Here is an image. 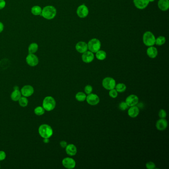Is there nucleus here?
Returning a JSON list of instances; mask_svg holds the SVG:
<instances>
[{
    "label": "nucleus",
    "instance_id": "obj_18",
    "mask_svg": "<svg viewBox=\"0 0 169 169\" xmlns=\"http://www.w3.org/2000/svg\"><path fill=\"white\" fill-rule=\"evenodd\" d=\"M130 107V108L128 110V115L130 117L132 118H136L138 115H139V108L135 106Z\"/></svg>",
    "mask_w": 169,
    "mask_h": 169
},
{
    "label": "nucleus",
    "instance_id": "obj_37",
    "mask_svg": "<svg viewBox=\"0 0 169 169\" xmlns=\"http://www.w3.org/2000/svg\"><path fill=\"white\" fill-rule=\"evenodd\" d=\"M60 146H61L62 147V148H66V146H67V142L65 141H61L60 142Z\"/></svg>",
    "mask_w": 169,
    "mask_h": 169
},
{
    "label": "nucleus",
    "instance_id": "obj_3",
    "mask_svg": "<svg viewBox=\"0 0 169 169\" xmlns=\"http://www.w3.org/2000/svg\"><path fill=\"white\" fill-rule=\"evenodd\" d=\"M56 106V102L52 96H47L44 99L42 103V107L45 109V111H52L55 108Z\"/></svg>",
    "mask_w": 169,
    "mask_h": 169
},
{
    "label": "nucleus",
    "instance_id": "obj_11",
    "mask_svg": "<svg viewBox=\"0 0 169 169\" xmlns=\"http://www.w3.org/2000/svg\"><path fill=\"white\" fill-rule=\"evenodd\" d=\"M62 164L64 167L69 169H73L76 166L75 160L70 157L64 158L62 161Z\"/></svg>",
    "mask_w": 169,
    "mask_h": 169
},
{
    "label": "nucleus",
    "instance_id": "obj_33",
    "mask_svg": "<svg viewBox=\"0 0 169 169\" xmlns=\"http://www.w3.org/2000/svg\"><path fill=\"white\" fill-rule=\"evenodd\" d=\"M158 115L160 118H165L167 116V113L164 109H161L159 112Z\"/></svg>",
    "mask_w": 169,
    "mask_h": 169
},
{
    "label": "nucleus",
    "instance_id": "obj_32",
    "mask_svg": "<svg viewBox=\"0 0 169 169\" xmlns=\"http://www.w3.org/2000/svg\"><path fill=\"white\" fill-rule=\"evenodd\" d=\"M93 90V88H92V86L90 85H87L86 86H85L84 88L85 93L86 94L88 95V94L91 93Z\"/></svg>",
    "mask_w": 169,
    "mask_h": 169
},
{
    "label": "nucleus",
    "instance_id": "obj_26",
    "mask_svg": "<svg viewBox=\"0 0 169 169\" xmlns=\"http://www.w3.org/2000/svg\"><path fill=\"white\" fill-rule=\"evenodd\" d=\"M115 88L117 92L122 93V92H124L126 91V86L124 83H118V84L116 85Z\"/></svg>",
    "mask_w": 169,
    "mask_h": 169
},
{
    "label": "nucleus",
    "instance_id": "obj_23",
    "mask_svg": "<svg viewBox=\"0 0 169 169\" xmlns=\"http://www.w3.org/2000/svg\"><path fill=\"white\" fill-rule=\"evenodd\" d=\"M42 9L39 6H35L33 7L31 9V13L34 15H41Z\"/></svg>",
    "mask_w": 169,
    "mask_h": 169
},
{
    "label": "nucleus",
    "instance_id": "obj_24",
    "mask_svg": "<svg viewBox=\"0 0 169 169\" xmlns=\"http://www.w3.org/2000/svg\"><path fill=\"white\" fill-rule=\"evenodd\" d=\"M107 54L103 50H99L96 53V58L100 61L104 60L106 58Z\"/></svg>",
    "mask_w": 169,
    "mask_h": 169
},
{
    "label": "nucleus",
    "instance_id": "obj_42",
    "mask_svg": "<svg viewBox=\"0 0 169 169\" xmlns=\"http://www.w3.org/2000/svg\"><path fill=\"white\" fill-rule=\"evenodd\" d=\"M0 167H1V165H0Z\"/></svg>",
    "mask_w": 169,
    "mask_h": 169
},
{
    "label": "nucleus",
    "instance_id": "obj_8",
    "mask_svg": "<svg viewBox=\"0 0 169 169\" xmlns=\"http://www.w3.org/2000/svg\"><path fill=\"white\" fill-rule=\"evenodd\" d=\"M87 103L91 106H95L97 105L100 102L99 96L94 93H90L86 96V98Z\"/></svg>",
    "mask_w": 169,
    "mask_h": 169
},
{
    "label": "nucleus",
    "instance_id": "obj_30",
    "mask_svg": "<svg viewBox=\"0 0 169 169\" xmlns=\"http://www.w3.org/2000/svg\"><path fill=\"white\" fill-rule=\"evenodd\" d=\"M109 95L110 96L113 98H116V97L118 95V92L116 91V90L115 89H112L111 90H110L109 91Z\"/></svg>",
    "mask_w": 169,
    "mask_h": 169
},
{
    "label": "nucleus",
    "instance_id": "obj_40",
    "mask_svg": "<svg viewBox=\"0 0 169 169\" xmlns=\"http://www.w3.org/2000/svg\"><path fill=\"white\" fill-rule=\"evenodd\" d=\"M13 89H14V90H19V86H15L13 87Z\"/></svg>",
    "mask_w": 169,
    "mask_h": 169
},
{
    "label": "nucleus",
    "instance_id": "obj_21",
    "mask_svg": "<svg viewBox=\"0 0 169 169\" xmlns=\"http://www.w3.org/2000/svg\"><path fill=\"white\" fill-rule=\"evenodd\" d=\"M21 97V93L19 90H14L11 95V99L13 101H18Z\"/></svg>",
    "mask_w": 169,
    "mask_h": 169
},
{
    "label": "nucleus",
    "instance_id": "obj_15",
    "mask_svg": "<svg viewBox=\"0 0 169 169\" xmlns=\"http://www.w3.org/2000/svg\"><path fill=\"white\" fill-rule=\"evenodd\" d=\"M156 126L157 129L160 131L165 130L168 126L167 120L165 118H160V120L156 122Z\"/></svg>",
    "mask_w": 169,
    "mask_h": 169
},
{
    "label": "nucleus",
    "instance_id": "obj_35",
    "mask_svg": "<svg viewBox=\"0 0 169 169\" xmlns=\"http://www.w3.org/2000/svg\"><path fill=\"white\" fill-rule=\"evenodd\" d=\"M6 158V153L4 151H0V161H3Z\"/></svg>",
    "mask_w": 169,
    "mask_h": 169
},
{
    "label": "nucleus",
    "instance_id": "obj_17",
    "mask_svg": "<svg viewBox=\"0 0 169 169\" xmlns=\"http://www.w3.org/2000/svg\"><path fill=\"white\" fill-rule=\"evenodd\" d=\"M66 153L70 156H73L75 155L77 153V147L73 144L67 145L66 147Z\"/></svg>",
    "mask_w": 169,
    "mask_h": 169
},
{
    "label": "nucleus",
    "instance_id": "obj_39",
    "mask_svg": "<svg viewBox=\"0 0 169 169\" xmlns=\"http://www.w3.org/2000/svg\"><path fill=\"white\" fill-rule=\"evenodd\" d=\"M43 142H44L45 143H49V138H44Z\"/></svg>",
    "mask_w": 169,
    "mask_h": 169
},
{
    "label": "nucleus",
    "instance_id": "obj_22",
    "mask_svg": "<svg viewBox=\"0 0 169 169\" xmlns=\"http://www.w3.org/2000/svg\"><path fill=\"white\" fill-rule=\"evenodd\" d=\"M38 45L36 43L30 44L28 47V53L29 54H35L38 51Z\"/></svg>",
    "mask_w": 169,
    "mask_h": 169
},
{
    "label": "nucleus",
    "instance_id": "obj_6",
    "mask_svg": "<svg viewBox=\"0 0 169 169\" xmlns=\"http://www.w3.org/2000/svg\"><path fill=\"white\" fill-rule=\"evenodd\" d=\"M116 85V81L112 77H105L102 81V85L104 88L107 90H110L115 88Z\"/></svg>",
    "mask_w": 169,
    "mask_h": 169
},
{
    "label": "nucleus",
    "instance_id": "obj_31",
    "mask_svg": "<svg viewBox=\"0 0 169 169\" xmlns=\"http://www.w3.org/2000/svg\"><path fill=\"white\" fill-rule=\"evenodd\" d=\"M118 107H119V109H120V110L124 111L128 109V106L127 105V104L126 103V102L122 101Z\"/></svg>",
    "mask_w": 169,
    "mask_h": 169
},
{
    "label": "nucleus",
    "instance_id": "obj_10",
    "mask_svg": "<svg viewBox=\"0 0 169 169\" xmlns=\"http://www.w3.org/2000/svg\"><path fill=\"white\" fill-rule=\"evenodd\" d=\"M89 10L88 8L84 5H81L79 6L77 10V15L81 18H85L88 15Z\"/></svg>",
    "mask_w": 169,
    "mask_h": 169
},
{
    "label": "nucleus",
    "instance_id": "obj_28",
    "mask_svg": "<svg viewBox=\"0 0 169 169\" xmlns=\"http://www.w3.org/2000/svg\"><path fill=\"white\" fill-rule=\"evenodd\" d=\"M45 109L43 107L41 106H38L34 109V113L37 116H42L44 115L45 113Z\"/></svg>",
    "mask_w": 169,
    "mask_h": 169
},
{
    "label": "nucleus",
    "instance_id": "obj_34",
    "mask_svg": "<svg viewBox=\"0 0 169 169\" xmlns=\"http://www.w3.org/2000/svg\"><path fill=\"white\" fill-rule=\"evenodd\" d=\"M146 167L148 169H154L156 167L155 164L151 161H149L147 163Z\"/></svg>",
    "mask_w": 169,
    "mask_h": 169
},
{
    "label": "nucleus",
    "instance_id": "obj_36",
    "mask_svg": "<svg viewBox=\"0 0 169 169\" xmlns=\"http://www.w3.org/2000/svg\"><path fill=\"white\" fill-rule=\"evenodd\" d=\"M6 3L5 0H0V10L3 9L6 6Z\"/></svg>",
    "mask_w": 169,
    "mask_h": 169
},
{
    "label": "nucleus",
    "instance_id": "obj_20",
    "mask_svg": "<svg viewBox=\"0 0 169 169\" xmlns=\"http://www.w3.org/2000/svg\"><path fill=\"white\" fill-rule=\"evenodd\" d=\"M158 7L162 11H166L169 8V0H159L158 3Z\"/></svg>",
    "mask_w": 169,
    "mask_h": 169
},
{
    "label": "nucleus",
    "instance_id": "obj_25",
    "mask_svg": "<svg viewBox=\"0 0 169 169\" xmlns=\"http://www.w3.org/2000/svg\"><path fill=\"white\" fill-rule=\"evenodd\" d=\"M86 95L84 93L82 92H78L75 95V98L77 101L79 102H83L86 100Z\"/></svg>",
    "mask_w": 169,
    "mask_h": 169
},
{
    "label": "nucleus",
    "instance_id": "obj_27",
    "mask_svg": "<svg viewBox=\"0 0 169 169\" xmlns=\"http://www.w3.org/2000/svg\"><path fill=\"white\" fill-rule=\"evenodd\" d=\"M19 103L21 107H27L28 104V100L26 97L23 96L21 97V98L19 100Z\"/></svg>",
    "mask_w": 169,
    "mask_h": 169
},
{
    "label": "nucleus",
    "instance_id": "obj_4",
    "mask_svg": "<svg viewBox=\"0 0 169 169\" xmlns=\"http://www.w3.org/2000/svg\"><path fill=\"white\" fill-rule=\"evenodd\" d=\"M156 38L154 34L150 31H146L145 32L143 35V43L146 46L150 47L155 44Z\"/></svg>",
    "mask_w": 169,
    "mask_h": 169
},
{
    "label": "nucleus",
    "instance_id": "obj_7",
    "mask_svg": "<svg viewBox=\"0 0 169 169\" xmlns=\"http://www.w3.org/2000/svg\"><path fill=\"white\" fill-rule=\"evenodd\" d=\"M26 62L30 67H35L39 63V59L34 54H29L26 58Z\"/></svg>",
    "mask_w": 169,
    "mask_h": 169
},
{
    "label": "nucleus",
    "instance_id": "obj_1",
    "mask_svg": "<svg viewBox=\"0 0 169 169\" xmlns=\"http://www.w3.org/2000/svg\"><path fill=\"white\" fill-rule=\"evenodd\" d=\"M56 15V9L54 6H47L42 9L41 15L44 19L51 20L55 18Z\"/></svg>",
    "mask_w": 169,
    "mask_h": 169
},
{
    "label": "nucleus",
    "instance_id": "obj_13",
    "mask_svg": "<svg viewBox=\"0 0 169 169\" xmlns=\"http://www.w3.org/2000/svg\"><path fill=\"white\" fill-rule=\"evenodd\" d=\"M94 55L93 53L91 51H86L83 53L82 55V60L83 62L85 63H90L94 60Z\"/></svg>",
    "mask_w": 169,
    "mask_h": 169
},
{
    "label": "nucleus",
    "instance_id": "obj_14",
    "mask_svg": "<svg viewBox=\"0 0 169 169\" xmlns=\"http://www.w3.org/2000/svg\"><path fill=\"white\" fill-rule=\"evenodd\" d=\"M134 3L136 8L139 9H143L148 5L149 0H134Z\"/></svg>",
    "mask_w": 169,
    "mask_h": 169
},
{
    "label": "nucleus",
    "instance_id": "obj_2",
    "mask_svg": "<svg viewBox=\"0 0 169 169\" xmlns=\"http://www.w3.org/2000/svg\"><path fill=\"white\" fill-rule=\"evenodd\" d=\"M38 132L43 138H49L53 135V130L52 128L48 124H43L39 127Z\"/></svg>",
    "mask_w": 169,
    "mask_h": 169
},
{
    "label": "nucleus",
    "instance_id": "obj_19",
    "mask_svg": "<svg viewBox=\"0 0 169 169\" xmlns=\"http://www.w3.org/2000/svg\"><path fill=\"white\" fill-rule=\"evenodd\" d=\"M147 54L150 58H155L158 55V50L155 47L150 46L147 50Z\"/></svg>",
    "mask_w": 169,
    "mask_h": 169
},
{
    "label": "nucleus",
    "instance_id": "obj_41",
    "mask_svg": "<svg viewBox=\"0 0 169 169\" xmlns=\"http://www.w3.org/2000/svg\"><path fill=\"white\" fill-rule=\"evenodd\" d=\"M154 1V0H149V2H152Z\"/></svg>",
    "mask_w": 169,
    "mask_h": 169
},
{
    "label": "nucleus",
    "instance_id": "obj_5",
    "mask_svg": "<svg viewBox=\"0 0 169 169\" xmlns=\"http://www.w3.org/2000/svg\"><path fill=\"white\" fill-rule=\"evenodd\" d=\"M88 45V49L92 53H96L100 50L101 48V42L99 40L96 38H93L89 41Z\"/></svg>",
    "mask_w": 169,
    "mask_h": 169
},
{
    "label": "nucleus",
    "instance_id": "obj_29",
    "mask_svg": "<svg viewBox=\"0 0 169 169\" xmlns=\"http://www.w3.org/2000/svg\"><path fill=\"white\" fill-rule=\"evenodd\" d=\"M166 38L163 36H159L155 40V44L158 46H162L165 43Z\"/></svg>",
    "mask_w": 169,
    "mask_h": 169
},
{
    "label": "nucleus",
    "instance_id": "obj_16",
    "mask_svg": "<svg viewBox=\"0 0 169 169\" xmlns=\"http://www.w3.org/2000/svg\"><path fill=\"white\" fill-rule=\"evenodd\" d=\"M75 49L79 53H84L88 50V45L84 42H79L75 46Z\"/></svg>",
    "mask_w": 169,
    "mask_h": 169
},
{
    "label": "nucleus",
    "instance_id": "obj_38",
    "mask_svg": "<svg viewBox=\"0 0 169 169\" xmlns=\"http://www.w3.org/2000/svg\"><path fill=\"white\" fill-rule=\"evenodd\" d=\"M4 25L3 23L0 21V33H1L4 30Z\"/></svg>",
    "mask_w": 169,
    "mask_h": 169
},
{
    "label": "nucleus",
    "instance_id": "obj_9",
    "mask_svg": "<svg viewBox=\"0 0 169 169\" xmlns=\"http://www.w3.org/2000/svg\"><path fill=\"white\" fill-rule=\"evenodd\" d=\"M21 92L23 96L28 97L34 93V88L30 85H26L23 87L21 89Z\"/></svg>",
    "mask_w": 169,
    "mask_h": 169
},
{
    "label": "nucleus",
    "instance_id": "obj_12",
    "mask_svg": "<svg viewBox=\"0 0 169 169\" xmlns=\"http://www.w3.org/2000/svg\"><path fill=\"white\" fill-rule=\"evenodd\" d=\"M139 101L138 97L136 95L132 94L130 95V96H128L127 98H126V102L127 104L128 107H132L135 106L137 104Z\"/></svg>",
    "mask_w": 169,
    "mask_h": 169
}]
</instances>
